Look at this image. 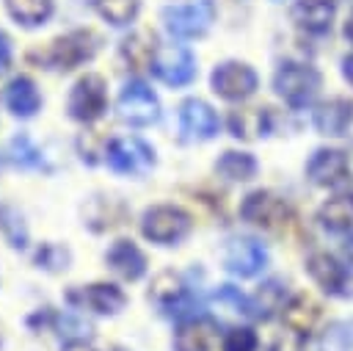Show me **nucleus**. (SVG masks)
<instances>
[{
	"label": "nucleus",
	"mask_w": 353,
	"mask_h": 351,
	"mask_svg": "<svg viewBox=\"0 0 353 351\" xmlns=\"http://www.w3.org/2000/svg\"><path fill=\"white\" fill-rule=\"evenodd\" d=\"M303 348H306V334H301L290 326H284V332L270 345V351H303Z\"/></svg>",
	"instance_id": "f704fd0d"
},
{
	"label": "nucleus",
	"mask_w": 353,
	"mask_h": 351,
	"mask_svg": "<svg viewBox=\"0 0 353 351\" xmlns=\"http://www.w3.org/2000/svg\"><path fill=\"white\" fill-rule=\"evenodd\" d=\"M212 17H215V8H212L210 0H196V3H185V6H168L163 11L165 30L179 36V39L201 36L210 28Z\"/></svg>",
	"instance_id": "7ed1b4c3"
},
{
	"label": "nucleus",
	"mask_w": 353,
	"mask_h": 351,
	"mask_svg": "<svg viewBox=\"0 0 353 351\" xmlns=\"http://www.w3.org/2000/svg\"><path fill=\"white\" fill-rule=\"evenodd\" d=\"M108 105V91H105V80L99 75H85L72 86L69 94V116L88 124L94 119L102 116Z\"/></svg>",
	"instance_id": "20e7f679"
},
{
	"label": "nucleus",
	"mask_w": 353,
	"mask_h": 351,
	"mask_svg": "<svg viewBox=\"0 0 353 351\" xmlns=\"http://www.w3.org/2000/svg\"><path fill=\"white\" fill-rule=\"evenodd\" d=\"M119 116L135 127H149L160 119V102L143 80H130L119 94Z\"/></svg>",
	"instance_id": "f257e3e1"
},
{
	"label": "nucleus",
	"mask_w": 353,
	"mask_h": 351,
	"mask_svg": "<svg viewBox=\"0 0 353 351\" xmlns=\"http://www.w3.org/2000/svg\"><path fill=\"white\" fill-rule=\"evenodd\" d=\"M215 171L232 182H243L256 174V160L248 152H223L221 160L215 163Z\"/></svg>",
	"instance_id": "393cba45"
},
{
	"label": "nucleus",
	"mask_w": 353,
	"mask_h": 351,
	"mask_svg": "<svg viewBox=\"0 0 353 351\" xmlns=\"http://www.w3.org/2000/svg\"><path fill=\"white\" fill-rule=\"evenodd\" d=\"M69 298L80 301L83 307H88L91 312H99V315H113V312H119L124 307V293L116 285H108V282L88 285L80 293H72Z\"/></svg>",
	"instance_id": "4468645a"
},
{
	"label": "nucleus",
	"mask_w": 353,
	"mask_h": 351,
	"mask_svg": "<svg viewBox=\"0 0 353 351\" xmlns=\"http://www.w3.org/2000/svg\"><path fill=\"white\" fill-rule=\"evenodd\" d=\"M270 127V116L268 111L262 108H245V111H232L229 116V130L234 138H256V135H265Z\"/></svg>",
	"instance_id": "aec40b11"
},
{
	"label": "nucleus",
	"mask_w": 353,
	"mask_h": 351,
	"mask_svg": "<svg viewBox=\"0 0 353 351\" xmlns=\"http://www.w3.org/2000/svg\"><path fill=\"white\" fill-rule=\"evenodd\" d=\"M152 69H154V75L163 83H168V86H185L196 75V58L185 47H176V44L174 47H163V50H157Z\"/></svg>",
	"instance_id": "9d476101"
},
{
	"label": "nucleus",
	"mask_w": 353,
	"mask_h": 351,
	"mask_svg": "<svg viewBox=\"0 0 353 351\" xmlns=\"http://www.w3.org/2000/svg\"><path fill=\"white\" fill-rule=\"evenodd\" d=\"M345 77L353 83V55H350V58H345Z\"/></svg>",
	"instance_id": "58836bf2"
},
{
	"label": "nucleus",
	"mask_w": 353,
	"mask_h": 351,
	"mask_svg": "<svg viewBox=\"0 0 353 351\" xmlns=\"http://www.w3.org/2000/svg\"><path fill=\"white\" fill-rule=\"evenodd\" d=\"M63 351H94L91 345H85V340H69Z\"/></svg>",
	"instance_id": "4c0bfd02"
},
{
	"label": "nucleus",
	"mask_w": 353,
	"mask_h": 351,
	"mask_svg": "<svg viewBox=\"0 0 353 351\" xmlns=\"http://www.w3.org/2000/svg\"><path fill=\"white\" fill-rule=\"evenodd\" d=\"M243 218L251 224H259L265 229H276L279 224H284L290 218V207L284 199H279L270 191H254L245 196L243 207H240Z\"/></svg>",
	"instance_id": "6e6552de"
},
{
	"label": "nucleus",
	"mask_w": 353,
	"mask_h": 351,
	"mask_svg": "<svg viewBox=\"0 0 353 351\" xmlns=\"http://www.w3.org/2000/svg\"><path fill=\"white\" fill-rule=\"evenodd\" d=\"M0 229L6 232L8 243L17 246V249H25L28 243V229L22 224V216L14 210V207H0Z\"/></svg>",
	"instance_id": "7c9ffc66"
},
{
	"label": "nucleus",
	"mask_w": 353,
	"mask_h": 351,
	"mask_svg": "<svg viewBox=\"0 0 353 351\" xmlns=\"http://www.w3.org/2000/svg\"><path fill=\"white\" fill-rule=\"evenodd\" d=\"M345 171H347V160L336 149H317L306 166V174L314 185H334L345 177Z\"/></svg>",
	"instance_id": "2eb2a0df"
},
{
	"label": "nucleus",
	"mask_w": 353,
	"mask_h": 351,
	"mask_svg": "<svg viewBox=\"0 0 353 351\" xmlns=\"http://www.w3.org/2000/svg\"><path fill=\"white\" fill-rule=\"evenodd\" d=\"M179 124H182V135L188 141H207L218 133V116L215 111L201 102V99H188L182 102L179 111Z\"/></svg>",
	"instance_id": "f8f14e48"
},
{
	"label": "nucleus",
	"mask_w": 353,
	"mask_h": 351,
	"mask_svg": "<svg viewBox=\"0 0 353 351\" xmlns=\"http://www.w3.org/2000/svg\"><path fill=\"white\" fill-rule=\"evenodd\" d=\"M223 263L237 276H256L268 263V252L254 238H232L223 252Z\"/></svg>",
	"instance_id": "9b49d317"
},
{
	"label": "nucleus",
	"mask_w": 353,
	"mask_h": 351,
	"mask_svg": "<svg viewBox=\"0 0 353 351\" xmlns=\"http://www.w3.org/2000/svg\"><path fill=\"white\" fill-rule=\"evenodd\" d=\"M8 64H11V44H8V36L0 33V72H6Z\"/></svg>",
	"instance_id": "e433bc0d"
},
{
	"label": "nucleus",
	"mask_w": 353,
	"mask_h": 351,
	"mask_svg": "<svg viewBox=\"0 0 353 351\" xmlns=\"http://www.w3.org/2000/svg\"><path fill=\"white\" fill-rule=\"evenodd\" d=\"M320 318V307L309 298V296H295L287 307H284V326L301 332V334H309L314 329Z\"/></svg>",
	"instance_id": "4be33fe9"
},
{
	"label": "nucleus",
	"mask_w": 353,
	"mask_h": 351,
	"mask_svg": "<svg viewBox=\"0 0 353 351\" xmlns=\"http://www.w3.org/2000/svg\"><path fill=\"white\" fill-rule=\"evenodd\" d=\"M292 19L298 28L309 33H325L334 19V3L331 0H298L292 8Z\"/></svg>",
	"instance_id": "dca6fc26"
},
{
	"label": "nucleus",
	"mask_w": 353,
	"mask_h": 351,
	"mask_svg": "<svg viewBox=\"0 0 353 351\" xmlns=\"http://www.w3.org/2000/svg\"><path fill=\"white\" fill-rule=\"evenodd\" d=\"M8 152H11L14 166H22V169H41V166H44L41 149H36L28 135H17V138L11 141V146H8Z\"/></svg>",
	"instance_id": "c756f323"
},
{
	"label": "nucleus",
	"mask_w": 353,
	"mask_h": 351,
	"mask_svg": "<svg viewBox=\"0 0 353 351\" xmlns=\"http://www.w3.org/2000/svg\"><path fill=\"white\" fill-rule=\"evenodd\" d=\"M94 53H97V36L91 30H74L52 41L47 61L58 69H74L83 61L94 58Z\"/></svg>",
	"instance_id": "0eeeda50"
},
{
	"label": "nucleus",
	"mask_w": 353,
	"mask_h": 351,
	"mask_svg": "<svg viewBox=\"0 0 353 351\" xmlns=\"http://www.w3.org/2000/svg\"><path fill=\"white\" fill-rule=\"evenodd\" d=\"M273 86H276V91H279L290 105L301 108V105H306V102L314 99V94H317V88H320V75H317L312 66H306V64H292V61H290V64H284V66L276 72Z\"/></svg>",
	"instance_id": "f03ea898"
},
{
	"label": "nucleus",
	"mask_w": 353,
	"mask_h": 351,
	"mask_svg": "<svg viewBox=\"0 0 353 351\" xmlns=\"http://www.w3.org/2000/svg\"><path fill=\"white\" fill-rule=\"evenodd\" d=\"M6 8L17 22H22L28 28H36V25L50 19L52 0H6Z\"/></svg>",
	"instance_id": "b1692460"
},
{
	"label": "nucleus",
	"mask_w": 353,
	"mask_h": 351,
	"mask_svg": "<svg viewBox=\"0 0 353 351\" xmlns=\"http://www.w3.org/2000/svg\"><path fill=\"white\" fill-rule=\"evenodd\" d=\"M210 337H212V323L190 318L179 326L174 345H176V351H207Z\"/></svg>",
	"instance_id": "5701e85b"
},
{
	"label": "nucleus",
	"mask_w": 353,
	"mask_h": 351,
	"mask_svg": "<svg viewBox=\"0 0 353 351\" xmlns=\"http://www.w3.org/2000/svg\"><path fill=\"white\" fill-rule=\"evenodd\" d=\"M108 265L121 279H138L146 271V257L132 240H116L108 252Z\"/></svg>",
	"instance_id": "f3484780"
},
{
	"label": "nucleus",
	"mask_w": 353,
	"mask_h": 351,
	"mask_svg": "<svg viewBox=\"0 0 353 351\" xmlns=\"http://www.w3.org/2000/svg\"><path fill=\"white\" fill-rule=\"evenodd\" d=\"M306 268H309V274L314 276V282H317L323 290H328V293H347V282H350V276H347L345 265L336 263L331 254H325V252H314V254L309 257Z\"/></svg>",
	"instance_id": "ddd939ff"
},
{
	"label": "nucleus",
	"mask_w": 353,
	"mask_h": 351,
	"mask_svg": "<svg viewBox=\"0 0 353 351\" xmlns=\"http://www.w3.org/2000/svg\"><path fill=\"white\" fill-rule=\"evenodd\" d=\"M281 304H284V290H281V285H279V282H268V285L259 287L256 301H254L251 307H254V312H256L259 318H270V312L279 310Z\"/></svg>",
	"instance_id": "2f4dec72"
},
{
	"label": "nucleus",
	"mask_w": 353,
	"mask_h": 351,
	"mask_svg": "<svg viewBox=\"0 0 353 351\" xmlns=\"http://www.w3.org/2000/svg\"><path fill=\"white\" fill-rule=\"evenodd\" d=\"M154 163V152L141 138H116L108 146V166L119 174H146Z\"/></svg>",
	"instance_id": "423d86ee"
},
{
	"label": "nucleus",
	"mask_w": 353,
	"mask_h": 351,
	"mask_svg": "<svg viewBox=\"0 0 353 351\" xmlns=\"http://www.w3.org/2000/svg\"><path fill=\"white\" fill-rule=\"evenodd\" d=\"M119 53H121V58L130 69H146V66L154 64L157 47H154V39L149 33H132L121 41Z\"/></svg>",
	"instance_id": "412c9836"
},
{
	"label": "nucleus",
	"mask_w": 353,
	"mask_h": 351,
	"mask_svg": "<svg viewBox=\"0 0 353 351\" xmlns=\"http://www.w3.org/2000/svg\"><path fill=\"white\" fill-rule=\"evenodd\" d=\"M320 221L323 227L339 232L353 227V196H334L320 207Z\"/></svg>",
	"instance_id": "a878e982"
},
{
	"label": "nucleus",
	"mask_w": 353,
	"mask_h": 351,
	"mask_svg": "<svg viewBox=\"0 0 353 351\" xmlns=\"http://www.w3.org/2000/svg\"><path fill=\"white\" fill-rule=\"evenodd\" d=\"M6 105L11 108L14 116H22V119L33 116L39 111V105H41L36 83L30 77H14L8 83V88H6Z\"/></svg>",
	"instance_id": "6ab92c4d"
},
{
	"label": "nucleus",
	"mask_w": 353,
	"mask_h": 351,
	"mask_svg": "<svg viewBox=\"0 0 353 351\" xmlns=\"http://www.w3.org/2000/svg\"><path fill=\"white\" fill-rule=\"evenodd\" d=\"M353 122V102L328 99L314 111V127L325 135H342Z\"/></svg>",
	"instance_id": "a211bd4d"
},
{
	"label": "nucleus",
	"mask_w": 353,
	"mask_h": 351,
	"mask_svg": "<svg viewBox=\"0 0 353 351\" xmlns=\"http://www.w3.org/2000/svg\"><path fill=\"white\" fill-rule=\"evenodd\" d=\"M36 260H39V265H44V268H52V271H55V268H66L69 254H66L63 249H58V246L47 243V246H41V249H39Z\"/></svg>",
	"instance_id": "c9c22d12"
},
{
	"label": "nucleus",
	"mask_w": 353,
	"mask_h": 351,
	"mask_svg": "<svg viewBox=\"0 0 353 351\" xmlns=\"http://www.w3.org/2000/svg\"><path fill=\"white\" fill-rule=\"evenodd\" d=\"M143 235L154 243H176L188 235L190 229V218L179 210V207H168V205H160V207H152L146 210L143 216V224H141Z\"/></svg>",
	"instance_id": "39448f33"
},
{
	"label": "nucleus",
	"mask_w": 353,
	"mask_h": 351,
	"mask_svg": "<svg viewBox=\"0 0 353 351\" xmlns=\"http://www.w3.org/2000/svg\"><path fill=\"white\" fill-rule=\"evenodd\" d=\"M223 351H256V334L251 329H232L223 337Z\"/></svg>",
	"instance_id": "72a5a7b5"
},
{
	"label": "nucleus",
	"mask_w": 353,
	"mask_h": 351,
	"mask_svg": "<svg viewBox=\"0 0 353 351\" xmlns=\"http://www.w3.org/2000/svg\"><path fill=\"white\" fill-rule=\"evenodd\" d=\"M345 36H347V39L353 41V14L347 17V25H345Z\"/></svg>",
	"instance_id": "ea45409f"
},
{
	"label": "nucleus",
	"mask_w": 353,
	"mask_h": 351,
	"mask_svg": "<svg viewBox=\"0 0 353 351\" xmlns=\"http://www.w3.org/2000/svg\"><path fill=\"white\" fill-rule=\"evenodd\" d=\"M212 307L221 310V318H243V315H251V301L232 285H223L215 290L212 296Z\"/></svg>",
	"instance_id": "bb28decb"
},
{
	"label": "nucleus",
	"mask_w": 353,
	"mask_h": 351,
	"mask_svg": "<svg viewBox=\"0 0 353 351\" xmlns=\"http://www.w3.org/2000/svg\"><path fill=\"white\" fill-rule=\"evenodd\" d=\"M182 296H185V285H182V279H179L176 274H171V271L160 274V276L152 282V298H154L157 304H163V307H171V304L179 301Z\"/></svg>",
	"instance_id": "c85d7f7f"
},
{
	"label": "nucleus",
	"mask_w": 353,
	"mask_h": 351,
	"mask_svg": "<svg viewBox=\"0 0 353 351\" xmlns=\"http://www.w3.org/2000/svg\"><path fill=\"white\" fill-rule=\"evenodd\" d=\"M320 351H353V323H334L323 334Z\"/></svg>",
	"instance_id": "473e14b6"
},
{
	"label": "nucleus",
	"mask_w": 353,
	"mask_h": 351,
	"mask_svg": "<svg viewBox=\"0 0 353 351\" xmlns=\"http://www.w3.org/2000/svg\"><path fill=\"white\" fill-rule=\"evenodd\" d=\"M97 11L102 19H108L110 25H127L138 17L141 0H94Z\"/></svg>",
	"instance_id": "cd10ccee"
},
{
	"label": "nucleus",
	"mask_w": 353,
	"mask_h": 351,
	"mask_svg": "<svg viewBox=\"0 0 353 351\" xmlns=\"http://www.w3.org/2000/svg\"><path fill=\"white\" fill-rule=\"evenodd\" d=\"M212 88L215 94H221L223 99H245L254 94L256 88V75L251 66L237 64V61H226L212 72Z\"/></svg>",
	"instance_id": "1a4fd4ad"
}]
</instances>
